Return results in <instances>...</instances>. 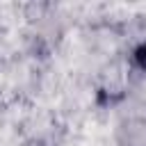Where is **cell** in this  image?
<instances>
[{"instance_id": "cell-1", "label": "cell", "mask_w": 146, "mask_h": 146, "mask_svg": "<svg viewBox=\"0 0 146 146\" xmlns=\"http://www.w3.org/2000/svg\"><path fill=\"white\" fill-rule=\"evenodd\" d=\"M119 144L121 146H146V119L135 116L119 125Z\"/></svg>"}, {"instance_id": "cell-2", "label": "cell", "mask_w": 146, "mask_h": 146, "mask_svg": "<svg viewBox=\"0 0 146 146\" xmlns=\"http://www.w3.org/2000/svg\"><path fill=\"white\" fill-rule=\"evenodd\" d=\"M135 62H137V66H139V68H144V71H146V41L135 50Z\"/></svg>"}]
</instances>
